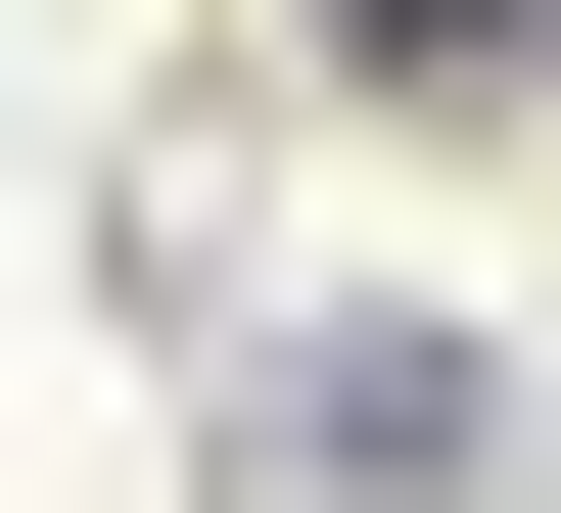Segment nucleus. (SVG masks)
I'll use <instances>...</instances> for the list:
<instances>
[{"mask_svg":"<svg viewBox=\"0 0 561 513\" xmlns=\"http://www.w3.org/2000/svg\"><path fill=\"white\" fill-rule=\"evenodd\" d=\"M328 47H515V0H328Z\"/></svg>","mask_w":561,"mask_h":513,"instance_id":"nucleus-1","label":"nucleus"}]
</instances>
